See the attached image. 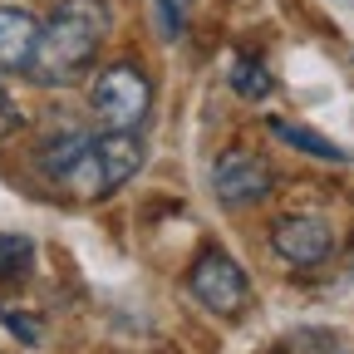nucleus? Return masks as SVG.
<instances>
[{"label": "nucleus", "mask_w": 354, "mask_h": 354, "mask_svg": "<svg viewBox=\"0 0 354 354\" xmlns=\"http://www.w3.org/2000/svg\"><path fill=\"white\" fill-rule=\"evenodd\" d=\"M271 251L295 266V271H310V266H325L330 251H335V232L330 221L315 216V212H290L271 227Z\"/></svg>", "instance_id": "nucleus-6"}, {"label": "nucleus", "mask_w": 354, "mask_h": 354, "mask_svg": "<svg viewBox=\"0 0 354 354\" xmlns=\"http://www.w3.org/2000/svg\"><path fill=\"white\" fill-rule=\"evenodd\" d=\"M0 325H6L20 344H39V339H44V320L25 315V310H6V305H0Z\"/></svg>", "instance_id": "nucleus-12"}, {"label": "nucleus", "mask_w": 354, "mask_h": 354, "mask_svg": "<svg viewBox=\"0 0 354 354\" xmlns=\"http://www.w3.org/2000/svg\"><path fill=\"white\" fill-rule=\"evenodd\" d=\"M138 167H143V138H133V133H104V138L64 133L44 148V172L79 202L113 197L128 177H138Z\"/></svg>", "instance_id": "nucleus-1"}, {"label": "nucleus", "mask_w": 354, "mask_h": 354, "mask_svg": "<svg viewBox=\"0 0 354 354\" xmlns=\"http://www.w3.org/2000/svg\"><path fill=\"white\" fill-rule=\"evenodd\" d=\"M35 39H39V25H35L30 10H20V6H0V79L30 69Z\"/></svg>", "instance_id": "nucleus-7"}, {"label": "nucleus", "mask_w": 354, "mask_h": 354, "mask_svg": "<svg viewBox=\"0 0 354 354\" xmlns=\"http://www.w3.org/2000/svg\"><path fill=\"white\" fill-rule=\"evenodd\" d=\"M35 271V246L15 232H0V281H25Z\"/></svg>", "instance_id": "nucleus-9"}, {"label": "nucleus", "mask_w": 354, "mask_h": 354, "mask_svg": "<svg viewBox=\"0 0 354 354\" xmlns=\"http://www.w3.org/2000/svg\"><path fill=\"white\" fill-rule=\"evenodd\" d=\"M266 128H271L281 143H290V148H300V153H310V158H320V162H349V153H344L339 143L320 138L315 128H300V123H290V118H271Z\"/></svg>", "instance_id": "nucleus-8"}, {"label": "nucleus", "mask_w": 354, "mask_h": 354, "mask_svg": "<svg viewBox=\"0 0 354 354\" xmlns=\"http://www.w3.org/2000/svg\"><path fill=\"white\" fill-rule=\"evenodd\" d=\"M192 6L197 0H153V25L162 39H183L187 35V20H192Z\"/></svg>", "instance_id": "nucleus-11"}, {"label": "nucleus", "mask_w": 354, "mask_h": 354, "mask_svg": "<svg viewBox=\"0 0 354 354\" xmlns=\"http://www.w3.org/2000/svg\"><path fill=\"white\" fill-rule=\"evenodd\" d=\"M109 6L104 0H59L55 15L44 20L35 55H30V79L35 84H74L84 79V69L94 64L99 44L109 39Z\"/></svg>", "instance_id": "nucleus-2"}, {"label": "nucleus", "mask_w": 354, "mask_h": 354, "mask_svg": "<svg viewBox=\"0 0 354 354\" xmlns=\"http://www.w3.org/2000/svg\"><path fill=\"white\" fill-rule=\"evenodd\" d=\"M187 290H192V300H202L212 315H221V320H232V315H241L246 310V295H251V281H246V271L221 251V246H207L197 261H192V271H187Z\"/></svg>", "instance_id": "nucleus-4"}, {"label": "nucleus", "mask_w": 354, "mask_h": 354, "mask_svg": "<svg viewBox=\"0 0 354 354\" xmlns=\"http://www.w3.org/2000/svg\"><path fill=\"white\" fill-rule=\"evenodd\" d=\"M88 109L109 133H133L153 113V84L133 59H113L99 69L94 88H88Z\"/></svg>", "instance_id": "nucleus-3"}, {"label": "nucleus", "mask_w": 354, "mask_h": 354, "mask_svg": "<svg viewBox=\"0 0 354 354\" xmlns=\"http://www.w3.org/2000/svg\"><path fill=\"white\" fill-rule=\"evenodd\" d=\"M227 79H232V88L241 99H271V74H266L261 59H236Z\"/></svg>", "instance_id": "nucleus-10"}, {"label": "nucleus", "mask_w": 354, "mask_h": 354, "mask_svg": "<svg viewBox=\"0 0 354 354\" xmlns=\"http://www.w3.org/2000/svg\"><path fill=\"white\" fill-rule=\"evenodd\" d=\"M271 187H276L271 162H266L261 153H251V148H227V153L212 162V192H216L221 207H232V212L266 202Z\"/></svg>", "instance_id": "nucleus-5"}, {"label": "nucleus", "mask_w": 354, "mask_h": 354, "mask_svg": "<svg viewBox=\"0 0 354 354\" xmlns=\"http://www.w3.org/2000/svg\"><path fill=\"white\" fill-rule=\"evenodd\" d=\"M20 123H25V113L15 109V99L6 94V88H0V138H10V133H15Z\"/></svg>", "instance_id": "nucleus-13"}]
</instances>
